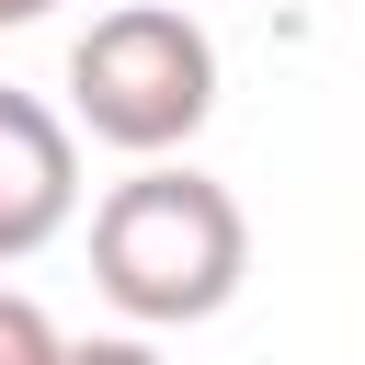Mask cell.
I'll return each instance as SVG.
<instances>
[{
  "instance_id": "cell-2",
  "label": "cell",
  "mask_w": 365,
  "mask_h": 365,
  "mask_svg": "<svg viewBox=\"0 0 365 365\" xmlns=\"http://www.w3.org/2000/svg\"><path fill=\"white\" fill-rule=\"evenodd\" d=\"M217 114V34L182 0H114L91 11V34L68 46V125L125 148V160H171L194 148Z\"/></svg>"
},
{
  "instance_id": "cell-3",
  "label": "cell",
  "mask_w": 365,
  "mask_h": 365,
  "mask_svg": "<svg viewBox=\"0 0 365 365\" xmlns=\"http://www.w3.org/2000/svg\"><path fill=\"white\" fill-rule=\"evenodd\" d=\"M80 217V125L0 80V262H34Z\"/></svg>"
},
{
  "instance_id": "cell-1",
  "label": "cell",
  "mask_w": 365,
  "mask_h": 365,
  "mask_svg": "<svg viewBox=\"0 0 365 365\" xmlns=\"http://www.w3.org/2000/svg\"><path fill=\"white\" fill-rule=\"evenodd\" d=\"M91 285L137 331H194L251 285V217L194 160H137L91 205Z\"/></svg>"
},
{
  "instance_id": "cell-6",
  "label": "cell",
  "mask_w": 365,
  "mask_h": 365,
  "mask_svg": "<svg viewBox=\"0 0 365 365\" xmlns=\"http://www.w3.org/2000/svg\"><path fill=\"white\" fill-rule=\"evenodd\" d=\"M57 0H0V34H23V23H46Z\"/></svg>"
},
{
  "instance_id": "cell-5",
  "label": "cell",
  "mask_w": 365,
  "mask_h": 365,
  "mask_svg": "<svg viewBox=\"0 0 365 365\" xmlns=\"http://www.w3.org/2000/svg\"><path fill=\"white\" fill-rule=\"evenodd\" d=\"M57 365H160V342H148V331H91V342H68Z\"/></svg>"
},
{
  "instance_id": "cell-4",
  "label": "cell",
  "mask_w": 365,
  "mask_h": 365,
  "mask_svg": "<svg viewBox=\"0 0 365 365\" xmlns=\"http://www.w3.org/2000/svg\"><path fill=\"white\" fill-rule=\"evenodd\" d=\"M57 354H68V331H57L23 285H0V365H57Z\"/></svg>"
}]
</instances>
